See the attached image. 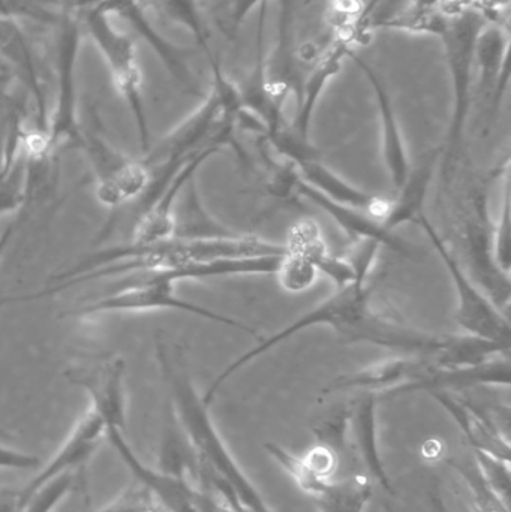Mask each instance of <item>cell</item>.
Listing matches in <instances>:
<instances>
[{"label":"cell","instance_id":"obj_1","mask_svg":"<svg viewBox=\"0 0 511 512\" xmlns=\"http://www.w3.org/2000/svg\"><path fill=\"white\" fill-rule=\"evenodd\" d=\"M372 289L368 282H353L338 291L323 303L315 306L309 312L294 319L291 324L273 333L267 339H260L254 348L231 361L212 382L203 400L206 405H212L216 394L225 382L233 378L240 370L245 369L252 361L261 355L275 349L281 343L302 331L314 327L332 328L345 342L371 343L383 348L396 349L410 355H431L441 357L452 346L455 336H437L422 330L408 327L389 316L381 315L372 307Z\"/></svg>","mask_w":511,"mask_h":512},{"label":"cell","instance_id":"obj_2","mask_svg":"<svg viewBox=\"0 0 511 512\" xmlns=\"http://www.w3.org/2000/svg\"><path fill=\"white\" fill-rule=\"evenodd\" d=\"M156 357L170 391L171 412L197 457V484L209 487L221 498L233 496L252 512H273L222 441L210 417V406L198 394L186 369L183 354L158 339Z\"/></svg>","mask_w":511,"mask_h":512},{"label":"cell","instance_id":"obj_3","mask_svg":"<svg viewBox=\"0 0 511 512\" xmlns=\"http://www.w3.org/2000/svg\"><path fill=\"white\" fill-rule=\"evenodd\" d=\"M287 248L264 242L257 236L231 239L185 240L170 239L161 242L128 243L111 246L78 259L75 270L87 274V282L108 277L129 276L137 273H155L195 262L218 259L254 258V256H284Z\"/></svg>","mask_w":511,"mask_h":512},{"label":"cell","instance_id":"obj_4","mask_svg":"<svg viewBox=\"0 0 511 512\" xmlns=\"http://www.w3.org/2000/svg\"><path fill=\"white\" fill-rule=\"evenodd\" d=\"M446 14V21L437 36L444 45L453 95L452 116L444 146L443 174L447 177L455 168L464 144L465 128L473 105L476 41L488 20L470 5Z\"/></svg>","mask_w":511,"mask_h":512},{"label":"cell","instance_id":"obj_5","mask_svg":"<svg viewBox=\"0 0 511 512\" xmlns=\"http://www.w3.org/2000/svg\"><path fill=\"white\" fill-rule=\"evenodd\" d=\"M83 32L89 36L98 53L101 54L111 84L117 95L125 101L137 128L141 152H147L150 143L149 120L143 98V74L138 62L134 39L123 32L114 17L104 9L95 6L81 15Z\"/></svg>","mask_w":511,"mask_h":512},{"label":"cell","instance_id":"obj_6","mask_svg":"<svg viewBox=\"0 0 511 512\" xmlns=\"http://www.w3.org/2000/svg\"><path fill=\"white\" fill-rule=\"evenodd\" d=\"M56 29V95L47 125L51 156L68 147L80 149L84 129L78 113L77 83L78 57L84 35L81 15L69 9H60Z\"/></svg>","mask_w":511,"mask_h":512},{"label":"cell","instance_id":"obj_7","mask_svg":"<svg viewBox=\"0 0 511 512\" xmlns=\"http://www.w3.org/2000/svg\"><path fill=\"white\" fill-rule=\"evenodd\" d=\"M176 285L168 280L159 279L149 273L129 274L123 282L119 283L113 294L105 295L99 300L89 301L83 306L71 310L68 315L93 316L101 313H128V312H152V310H177V312L191 313L200 316L207 321L218 322L227 327L236 328L242 333L252 337H260L261 334L251 325L222 315L215 310L207 309L192 301L183 300L176 294Z\"/></svg>","mask_w":511,"mask_h":512},{"label":"cell","instance_id":"obj_8","mask_svg":"<svg viewBox=\"0 0 511 512\" xmlns=\"http://www.w3.org/2000/svg\"><path fill=\"white\" fill-rule=\"evenodd\" d=\"M416 222L425 231L452 280L456 292V321L464 328L465 334L511 348L510 321L503 310L477 285L467 270L462 268L461 262L450 251L426 213L420 215Z\"/></svg>","mask_w":511,"mask_h":512},{"label":"cell","instance_id":"obj_9","mask_svg":"<svg viewBox=\"0 0 511 512\" xmlns=\"http://www.w3.org/2000/svg\"><path fill=\"white\" fill-rule=\"evenodd\" d=\"M95 177V194L108 209H119L143 197L149 188L150 171L141 159L117 149L96 129H83L80 149Z\"/></svg>","mask_w":511,"mask_h":512},{"label":"cell","instance_id":"obj_10","mask_svg":"<svg viewBox=\"0 0 511 512\" xmlns=\"http://www.w3.org/2000/svg\"><path fill=\"white\" fill-rule=\"evenodd\" d=\"M269 167L272 170V191L279 197H297L300 200L308 201L309 204L323 210L329 218H332L344 233L354 239V242L356 240H372L381 248L390 249L396 254L413 256V248L392 231H387L380 221L372 218L363 210L353 209V207L335 203L330 198L324 197L323 194L306 185L297 176L293 165L288 164L287 161H284V164H270Z\"/></svg>","mask_w":511,"mask_h":512},{"label":"cell","instance_id":"obj_11","mask_svg":"<svg viewBox=\"0 0 511 512\" xmlns=\"http://www.w3.org/2000/svg\"><path fill=\"white\" fill-rule=\"evenodd\" d=\"M125 360L117 354L87 357L63 372L69 384L86 391L90 409L104 421L105 429L126 426Z\"/></svg>","mask_w":511,"mask_h":512},{"label":"cell","instance_id":"obj_12","mask_svg":"<svg viewBox=\"0 0 511 512\" xmlns=\"http://www.w3.org/2000/svg\"><path fill=\"white\" fill-rule=\"evenodd\" d=\"M441 367L431 355H410L389 358L357 372L338 376L321 390V397L342 391L363 393L405 394L422 391L432 373Z\"/></svg>","mask_w":511,"mask_h":512},{"label":"cell","instance_id":"obj_13","mask_svg":"<svg viewBox=\"0 0 511 512\" xmlns=\"http://www.w3.org/2000/svg\"><path fill=\"white\" fill-rule=\"evenodd\" d=\"M509 24L486 21L476 41L477 95L485 131L497 119L509 87Z\"/></svg>","mask_w":511,"mask_h":512},{"label":"cell","instance_id":"obj_14","mask_svg":"<svg viewBox=\"0 0 511 512\" xmlns=\"http://www.w3.org/2000/svg\"><path fill=\"white\" fill-rule=\"evenodd\" d=\"M99 8L128 23V26L152 48L153 53L159 57L168 74L179 84L183 92L192 96L203 95L200 83L189 65V51L165 38L150 21L149 14L143 6L132 0H102Z\"/></svg>","mask_w":511,"mask_h":512},{"label":"cell","instance_id":"obj_15","mask_svg":"<svg viewBox=\"0 0 511 512\" xmlns=\"http://www.w3.org/2000/svg\"><path fill=\"white\" fill-rule=\"evenodd\" d=\"M474 197L473 212L465 224L468 261L483 291L503 310V307L509 306L510 276L498 268L492 255V225L488 222L485 195L476 194Z\"/></svg>","mask_w":511,"mask_h":512},{"label":"cell","instance_id":"obj_16","mask_svg":"<svg viewBox=\"0 0 511 512\" xmlns=\"http://www.w3.org/2000/svg\"><path fill=\"white\" fill-rule=\"evenodd\" d=\"M105 432L107 429H105L104 421L92 409H89L75 424L62 447L54 454L53 459L21 490L15 510L20 508L27 499L32 498L45 484L62 477V475L75 474L77 469L89 462L90 457L98 450Z\"/></svg>","mask_w":511,"mask_h":512},{"label":"cell","instance_id":"obj_17","mask_svg":"<svg viewBox=\"0 0 511 512\" xmlns=\"http://www.w3.org/2000/svg\"><path fill=\"white\" fill-rule=\"evenodd\" d=\"M111 447L116 451L119 459L125 463L132 477L141 486L149 490L159 507L164 512H195L194 492L195 486L186 478L167 474L161 469L144 465L143 460L137 456L131 445L126 441L120 430H107L105 432Z\"/></svg>","mask_w":511,"mask_h":512},{"label":"cell","instance_id":"obj_18","mask_svg":"<svg viewBox=\"0 0 511 512\" xmlns=\"http://www.w3.org/2000/svg\"><path fill=\"white\" fill-rule=\"evenodd\" d=\"M348 59L353 60L359 66L360 71L363 72L369 86H371L372 93H374L381 123V155H383L390 183L396 191V189L401 188L402 183L407 179L411 170V162L404 134H402L401 125H399L398 116H396L392 96H390L383 78L372 68L371 63L363 60L359 54H356V51H351L348 54Z\"/></svg>","mask_w":511,"mask_h":512},{"label":"cell","instance_id":"obj_19","mask_svg":"<svg viewBox=\"0 0 511 512\" xmlns=\"http://www.w3.org/2000/svg\"><path fill=\"white\" fill-rule=\"evenodd\" d=\"M428 394H431L455 420L459 429L473 445L474 451L510 462L509 432L501 429L494 418L489 417L488 412L456 396L453 391H432Z\"/></svg>","mask_w":511,"mask_h":512},{"label":"cell","instance_id":"obj_20","mask_svg":"<svg viewBox=\"0 0 511 512\" xmlns=\"http://www.w3.org/2000/svg\"><path fill=\"white\" fill-rule=\"evenodd\" d=\"M347 447L365 468V475L386 492H392L389 475L378 447L377 394L363 393L353 406L348 418Z\"/></svg>","mask_w":511,"mask_h":512},{"label":"cell","instance_id":"obj_21","mask_svg":"<svg viewBox=\"0 0 511 512\" xmlns=\"http://www.w3.org/2000/svg\"><path fill=\"white\" fill-rule=\"evenodd\" d=\"M216 153H218L216 150H204V152L192 156L180 167L176 176L165 186L164 191L158 195V198L147 209L140 212L137 224L134 227V233H132V243L146 245V243L170 239L171 234H173L174 204H176L180 191L189 179L197 176V171L200 170L201 165Z\"/></svg>","mask_w":511,"mask_h":512},{"label":"cell","instance_id":"obj_22","mask_svg":"<svg viewBox=\"0 0 511 512\" xmlns=\"http://www.w3.org/2000/svg\"><path fill=\"white\" fill-rule=\"evenodd\" d=\"M294 170L297 176L311 186L315 191L330 198L335 203L344 204V206L353 207V209L363 210L377 221L383 222L389 212L390 200L369 194L357 186L351 185L347 180L342 179L338 174L333 173L317 158L300 159L294 162Z\"/></svg>","mask_w":511,"mask_h":512},{"label":"cell","instance_id":"obj_23","mask_svg":"<svg viewBox=\"0 0 511 512\" xmlns=\"http://www.w3.org/2000/svg\"><path fill=\"white\" fill-rule=\"evenodd\" d=\"M438 158L440 152L434 150L423 156L416 167L411 165L407 179L401 188L396 189L395 197L390 200L389 212L381 222L387 231L395 233L399 227L408 222H416L419 216L425 213L423 209L437 170Z\"/></svg>","mask_w":511,"mask_h":512},{"label":"cell","instance_id":"obj_24","mask_svg":"<svg viewBox=\"0 0 511 512\" xmlns=\"http://www.w3.org/2000/svg\"><path fill=\"white\" fill-rule=\"evenodd\" d=\"M237 236H242V233L230 230L227 225L213 219L212 215L204 209L195 176L189 179L174 204L171 237L185 240H212L231 239Z\"/></svg>","mask_w":511,"mask_h":512},{"label":"cell","instance_id":"obj_25","mask_svg":"<svg viewBox=\"0 0 511 512\" xmlns=\"http://www.w3.org/2000/svg\"><path fill=\"white\" fill-rule=\"evenodd\" d=\"M309 498L320 512H365L372 498V481L365 474L336 478Z\"/></svg>","mask_w":511,"mask_h":512},{"label":"cell","instance_id":"obj_26","mask_svg":"<svg viewBox=\"0 0 511 512\" xmlns=\"http://www.w3.org/2000/svg\"><path fill=\"white\" fill-rule=\"evenodd\" d=\"M143 6L146 11H153L168 23L183 27L191 33L198 47L204 51L207 60L218 59L210 47V30L198 0H132Z\"/></svg>","mask_w":511,"mask_h":512},{"label":"cell","instance_id":"obj_27","mask_svg":"<svg viewBox=\"0 0 511 512\" xmlns=\"http://www.w3.org/2000/svg\"><path fill=\"white\" fill-rule=\"evenodd\" d=\"M29 198V161L18 143L17 155L0 168V216L17 212Z\"/></svg>","mask_w":511,"mask_h":512},{"label":"cell","instance_id":"obj_28","mask_svg":"<svg viewBox=\"0 0 511 512\" xmlns=\"http://www.w3.org/2000/svg\"><path fill=\"white\" fill-rule=\"evenodd\" d=\"M269 0H218L210 8V18L216 29L228 41H234L248 15Z\"/></svg>","mask_w":511,"mask_h":512},{"label":"cell","instance_id":"obj_29","mask_svg":"<svg viewBox=\"0 0 511 512\" xmlns=\"http://www.w3.org/2000/svg\"><path fill=\"white\" fill-rule=\"evenodd\" d=\"M318 271L305 256L291 254L282 258L281 267L276 274H279L281 286L288 292H303L314 285Z\"/></svg>","mask_w":511,"mask_h":512},{"label":"cell","instance_id":"obj_30","mask_svg":"<svg viewBox=\"0 0 511 512\" xmlns=\"http://www.w3.org/2000/svg\"><path fill=\"white\" fill-rule=\"evenodd\" d=\"M492 255L495 264L503 273L509 274L511 267V246H510V177L507 174L506 194H504L503 210L497 225L492 227Z\"/></svg>","mask_w":511,"mask_h":512},{"label":"cell","instance_id":"obj_31","mask_svg":"<svg viewBox=\"0 0 511 512\" xmlns=\"http://www.w3.org/2000/svg\"><path fill=\"white\" fill-rule=\"evenodd\" d=\"M476 465L480 475L492 492L509 505L510 501V462L476 451Z\"/></svg>","mask_w":511,"mask_h":512},{"label":"cell","instance_id":"obj_32","mask_svg":"<svg viewBox=\"0 0 511 512\" xmlns=\"http://www.w3.org/2000/svg\"><path fill=\"white\" fill-rule=\"evenodd\" d=\"M75 474H65L45 484L32 498L27 499L15 512H51L68 495L74 484Z\"/></svg>","mask_w":511,"mask_h":512},{"label":"cell","instance_id":"obj_33","mask_svg":"<svg viewBox=\"0 0 511 512\" xmlns=\"http://www.w3.org/2000/svg\"><path fill=\"white\" fill-rule=\"evenodd\" d=\"M98 512H164L146 487L134 480L113 502Z\"/></svg>","mask_w":511,"mask_h":512},{"label":"cell","instance_id":"obj_34","mask_svg":"<svg viewBox=\"0 0 511 512\" xmlns=\"http://www.w3.org/2000/svg\"><path fill=\"white\" fill-rule=\"evenodd\" d=\"M381 246L372 240H356L345 259L356 274V282H368L369 274L374 267L375 258Z\"/></svg>","mask_w":511,"mask_h":512},{"label":"cell","instance_id":"obj_35","mask_svg":"<svg viewBox=\"0 0 511 512\" xmlns=\"http://www.w3.org/2000/svg\"><path fill=\"white\" fill-rule=\"evenodd\" d=\"M41 460L33 454L0 445V469H14V471H29L38 468Z\"/></svg>","mask_w":511,"mask_h":512},{"label":"cell","instance_id":"obj_36","mask_svg":"<svg viewBox=\"0 0 511 512\" xmlns=\"http://www.w3.org/2000/svg\"><path fill=\"white\" fill-rule=\"evenodd\" d=\"M194 507L195 512H233L221 496L201 484L195 486Z\"/></svg>","mask_w":511,"mask_h":512},{"label":"cell","instance_id":"obj_37","mask_svg":"<svg viewBox=\"0 0 511 512\" xmlns=\"http://www.w3.org/2000/svg\"><path fill=\"white\" fill-rule=\"evenodd\" d=\"M17 222H12L8 227L3 230L0 234V261H2L3 255H5L6 249H8L9 243H11L12 237H14L15 231H17Z\"/></svg>","mask_w":511,"mask_h":512}]
</instances>
